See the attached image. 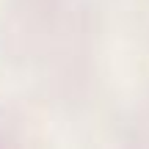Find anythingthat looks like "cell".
Wrapping results in <instances>:
<instances>
[]
</instances>
